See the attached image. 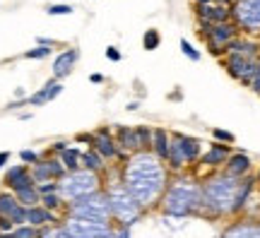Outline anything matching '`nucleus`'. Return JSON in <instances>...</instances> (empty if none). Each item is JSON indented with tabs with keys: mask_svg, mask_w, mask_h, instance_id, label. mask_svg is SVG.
I'll return each mask as SVG.
<instances>
[{
	"mask_svg": "<svg viewBox=\"0 0 260 238\" xmlns=\"http://www.w3.org/2000/svg\"><path fill=\"white\" fill-rule=\"evenodd\" d=\"M171 181L167 164L152 152H135L121 164V183L145 210H157Z\"/></svg>",
	"mask_w": 260,
	"mask_h": 238,
	"instance_id": "nucleus-1",
	"label": "nucleus"
},
{
	"mask_svg": "<svg viewBox=\"0 0 260 238\" xmlns=\"http://www.w3.org/2000/svg\"><path fill=\"white\" fill-rule=\"evenodd\" d=\"M164 217L171 219H188V217H200L203 212V188L200 181L190 174L171 176L167 185V192L157 207Z\"/></svg>",
	"mask_w": 260,
	"mask_h": 238,
	"instance_id": "nucleus-2",
	"label": "nucleus"
},
{
	"mask_svg": "<svg viewBox=\"0 0 260 238\" xmlns=\"http://www.w3.org/2000/svg\"><path fill=\"white\" fill-rule=\"evenodd\" d=\"M241 181L243 178H232L224 171H212L205 178H200V188H203V212H200V217H205V219L234 217Z\"/></svg>",
	"mask_w": 260,
	"mask_h": 238,
	"instance_id": "nucleus-3",
	"label": "nucleus"
},
{
	"mask_svg": "<svg viewBox=\"0 0 260 238\" xmlns=\"http://www.w3.org/2000/svg\"><path fill=\"white\" fill-rule=\"evenodd\" d=\"M104 192H106V200H109V212H111V221L113 224H121V226H135L147 210L140 205L121 183V166L111 164L109 171L104 174Z\"/></svg>",
	"mask_w": 260,
	"mask_h": 238,
	"instance_id": "nucleus-4",
	"label": "nucleus"
},
{
	"mask_svg": "<svg viewBox=\"0 0 260 238\" xmlns=\"http://www.w3.org/2000/svg\"><path fill=\"white\" fill-rule=\"evenodd\" d=\"M104 190V176L92 174V171H73V174H65L60 181H58V195L63 197L68 205L75 200H82L92 192Z\"/></svg>",
	"mask_w": 260,
	"mask_h": 238,
	"instance_id": "nucleus-5",
	"label": "nucleus"
},
{
	"mask_svg": "<svg viewBox=\"0 0 260 238\" xmlns=\"http://www.w3.org/2000/svg\"><path fill=\"white\" fill-rule=\"evenodd\" d=\"M65 217H73V219H84V221H94V224H113L111 221V212H109V200H106V192H92L82 200H75L65 207Z\"/></svg>",
	"mask_w": 260,
	"mask_h": 238,
	"instance_id": "nucleus-6",
	"label": "nucleus"
},
{
	"mask_svg": "<svg viewBox=\"0 0 260 238\" xmlns=\"http://www.w3.org/2000/svg\"><path fill=\"white\" fill-rule=\"evenodd\" d=\"M234 24L246 37H260V0H239L232 8Z\"/></svg>",
	"mask_w": 260,
	"mask_h": 238,
	"instance_id": "nucleus-7",
	"label": "nucleus"
},
{
	"mask_svg": "<svg viewBox=\"0 0 260 238\" xmlns=\"http://www.w3.org/2000/svg\"><path fill=\"white\" fill-rule=\"evenodd\" d=\"M236 37H241V29L234 24V19L232 22H224V24H214L212 31H210L207 39H205L210 55H214V58L222 60L224 55H226V46H229Z\"/></svg>",
	"mask_w": 260,
	"mask_h": 238,
	"instance_id": "nucleus-8",
	"label": "nucleus"
},
{
	"mask_svg": "<svg viewBox=\"0 0 260 238\" xmlns=\"http://www.w3.org/2000/svg\"><path fill=\"white\" fill-rule=\"evenodd\" d=\"M92 149H96L99 154L109 161V164H118L121 166L128 154H123L118 145H116V138H113V128L104 125V128H96L94 130V142H92Z\"/></svg>",
	"mask_w": 260,
	"mask_h": 238,
	"instance_id": "nucleus-9",
	"label": "nucleus"
},
{
	"mask_svg": "<svg viewBox=\"0 0 260 238\" xmlns=\"http://www.w3.org/2000/svg\"><path fill=\"white\" fill-rule=\"evenodd\" d=\"M222 65L234 80H239L243 87H251L253 73H255V58H248L241 53H226L222 58Z\"/></svg>",
	"mask_w": 260,
	"mask_h": 238,
	"instance_id": "nucleus-10",
	"label": "nucleus"
},
{
	"mask_svg": "<svg viewBox=\"0 0 260 238\" xmlns=\"http://www.w3.org/2000/svg\"><path fill=\"white\" fill-rule=\"evenodd\" d=\"M31 168V178H34V183H46V181H60L68 171H65L63 161L58 159V156H41V161L34 166H29Z\"/></svg>",
	"mask_w": 260,
	"mask_h": 238,
	"instance_id": "nucleus-11",
	"label": "nucleus"
},
{
	"mask_svg": "<svg viewBox=\"0 0 260 238\" xmlns=\"http://www.w3.org/2000/svg\"><path fill=\"white\" fill-rule=\"evenodd\" d=\"M234 147L232 145H222V142H212V145L207 147L203 152V156H200V161L198 164L203 166L205 171H222L224 164H226V159L232 156Z\"/></svg>",
	"mask_w": 260,
	"mask_h": 238,
	"instance_id": "nucleus-12",
	"label": "nucleus"
},
{
	"mask_svg": "<svg viewBox=\"0 0 260 238\" xmlns=\"http://www.w3.org/2000/svg\"><path fill=\"white\" fill-rule=\"evenodd\" d=\"M171 142L176 145V149L181 152V156H183V161H186L188 166L198 164L205 152L203 142L198 138H193V135H186V132H171Z\"/></svg>",
	"mask_w": 260,
	"mask_h": 238,
	"instance_id": "nucleus-13",
	"label": "nucleus"
},
{
	"mask_svg": "<svg viewBox=\"0 0 260 238\" xmlns=\"http://www.w3.org/2000/svg\"><path fill=\"white\" fill-rule=\"evenodd\" d=\"M3 185H5V190L17 192L22 188H29V185H37V183H34L31 168L27 164H12L8 166V171L3 176Z\"/></svg>",
	"mask_w": 260,
	"mask_h": 238,
	"instance_id": "nucleus-14",
	"label": "nucleus"
},
{
	"mask_svg": "<svg viewBox=\"0 0 260 238\" xmlns=\"http://www.w3.org/2000/svg\"><path fill=\"white\" fill-rule=\"evenodd\" d=\"M219 238H260V221L248 219V217H239L232 224H226Z\"/></svg>",
	"mask_w": 260,
	"mask_h": 238,
	"instance_id": "nucleus-15",
	"label": "nucleus"
},
{
	"mask_svg": "<svg viewBox=\"0 0 260 238\" xmlns=\"http://www.w3.org/2000/svg\"><path fill=\"white\" fill-rule=\"evenodd\" d=\"M77 60H80V51H77V48H63V51L53 58L51 77H56V80H60V82H63L65 77H70V75H73Z\"/></svg>",
	"mask_w": 260,
	"mask_h": 238,
	"instance_id": "nucleus-16",
	"label": "nucleus"
},
{
	"mask_svg": "<svg viewBox=\"0 0 260 238\" xmlns=\"http://www.w3.org/2000/svg\"><path fill=\"white\" fill-rule=\"evenodd\" d=\"M222 171L226 176H232V178H248V176H253V159L246 154V152L234 149Z\"/></svg>",
	"mask_w": 260,
	"mask_h": 238,
	"instance_id": "nucleus-17",
	"label": "nucleus"
},
{
	"mask_svg": "<svg viewBox=\"0 0 260 238\" xmlns=\"http://www.w3.org/2000/svg\"><path fill=\"white\" fill-rule=\"evenodd\" d=\"M195 19H203L210 24H224V22H232V8H224V5H195Z\"/></svg>",
	"mask_w": 260,
	"mask_h": 238,
	"instance_id": "nucleus-18",
	"label": "nucleus"
},
{
	"mask_svg": "<svg viewBox=\"0 0 260 238\" xmlns=\"http://www.w3.org/2000/svg\"><path fill=\"white\" fill-rule=\"evenodd\" d=\"M113 138H116V145L123 154H135L140 152L138 145V132H135V125H113Z\"/></svg>",
	"mask_w": 260,
	"mask_h": 238,
	"instance_id": "nucleus-19",
	"label": "nucleus"
},
{
	"mask_svg": "<svg viewBox=\"0 0 260 238\" xmlns=\"http://www.w3.org/2000/svg\"><path fill=\"white\" fill-rule=\"evenodd\" d=\"M63 94V82L60 80H56V77H51L39 92L29 94L27 96V106H44V104H48V101L58 99Z\"/></svg>",
	"mask_w": 260,
	"mask_h": 238,
	"instance_id": "nucleus-20",
	"label": "nucleus"
},
{
	"mask_svg": "<svg viewBox=\"0 0 260 238\" xmlns=\"http://www.w3.org/2000/svg\"><path fill=\"white\" fill-rule=\"evenodd\" d=\"M63 217L56 214V212L46 210L44 205H37V207H29L27 210V224L29 226H34V229H44V226H56L60 224Z\"/></svg>",
	"mask_w": 260,
	"mask_h": 238,
	"instance_id": "nucleus-21",
	"label": "nucleus"
},
{
	"mask_svg": "<svg viewBox=\"0 0 260 238\" xmlns=\"http://www.w3.org/2000/svg\"><path fill=\"white\" fill-rule=\"evenodd\" d=\"M80 164H82L84 171H92V174H99V176H104L106 171H109V166H111L102 154H99V152H96V149H92V147L82 149Z\"/></svg>",
	"mask_w": 260,
	"mask_h": 238,
	"instance_id": "nucleus-22",
	"label": "nucleus"
},
{
	"mask_svg": "<svg viewBox=\"0 0 260 238\" xmlns=\"http://www.w3.org/2000/svg\"><path fill=\"white\" fill-rule=\"evenodd\" d=\"M226 53H241V55H248V58H258L260 55V41H255L253 37H246V34H241V37H236L226 46Z\"/></svg>",
	"mask_w": 260,
	"mask_h": 238,
	"instance_id": "nucleus-23",
	"label": "nucleus"
},
{
	"mask_svg": "<svg viewBox=\"0 0 260 238\" xmlns=\"http://www.w3.org/2000/svg\"><path fill=\"white\" fill-rule=\"evenodd\" d=\"M169 147H171V132L167 128H154V135H152V154L167 164Z\"/></svg>",
	"mask_w": 260,
	"mask_h": 238,
	"instance_id": "nucleus-24",
	"label": "nucleus"
},
{
	"mask_svg": "<svg viewBox=\"0 0 260 238\" xmlns=\"http://www.w3.org/2000/svg\"><path fill=\"white\" fill-rule=\"evenodd\" d=\"M80 156H82V149H77L75 145H70L63 154L58 156V159L63 161L65 171H68V174H73V171H80V168H82V164H80Z\"/></svg>",
	"mask_w": 260,
	"mask_h": 238,
	"instance_id": "nucleus-25",
	"label": "nucleus"
},
{
	"mask_svg": "<svg viewBox=\"0 0 260 238\" xmlns=\"http://www.w3.org/2000/svg\"><path fill=\"white\" fill-rule=\"evenodd\" d=\"M15 197H17V202L22 205V207H37V205H41V192L37 190V185H29V188H22V190L15 192Z\"/></svg>",
	"mask_w": 260,
	"mask_h": 238,
	"instance_id": "nucleus-26",
	"label": "nucleus"
},
{
	"mask_svg": "<svg viewBox=\"0 0 260 238\" xmlns=\"http://www.w3.org/2000/svg\"><path fill=\"white\" fill-rule=\"evenodd\" d=\"M17 207H19V202H17V197H15V192L0 190V217H8L10 219V214L17 210Z\"/></svg>",
	"mask_w": 260,
	"mask_h": 238,
	"instance_id": "nucleus-27",
	"label": "nucleus"
},
{
	"mask_svg": "<svg viewBox=\"0 0 260 238\" xmlns=\"http://www.w3.org/2000/svg\"><path fill=\"white\" fill-rule=\"evenodd\" d=\"M41 205H44L46 210H51V212H56V214H60V217H65V207H68V202H65L58 192L44 195V197H41Z\"/></svg>",
	"mask_w": 260,
	"mask_h": 238,
	"instance_id": "nucleus-28",
	"label": "nucleus"
},
{
	"mask_svg": "<svg viewBox=\"0 0 260 238\" xmlns=\"http://www.w3.org/2000/svg\"><path fill=\"white\" fill-rule=\"evenodd\" d=\"M135 132H138L140 152H152V135H154V128H152V125H135Z\"/></svg>",
	"mask_w": 260,
	"mask_h": 238,
	"instance_id": "nucleus-29",
	"label": "nucleus"
},
{
	"mask_svg": "<svg viewBox=\"0 0 260 238\" xmlns=\"http://www.w3.org/2000/svg\"><path fill=\"white\" fill-rule=\"evenodd\" d=\"M159 44H161V34H159V29H147V31H145V37H142V46H145V51H157Z\"/></svg>",
	"mask_w": 260,
	"mask_h": 238,
	"instance_id": "nucleus-30",
	"label": "nucleus"
},
{
	"mask_svg": "<svg viewBox=\"0 0 260 238\" xmlns=\"http://www.w3.org/2000/svg\"><path fill=\"white\" fill-rule=\"evenodd\" d=\"M39 238H70V236H68V231L63 229V221H60L56 226H44V229H39Z\"/></svg>",
	"mask_w": 260,
	"mask_h": 238,
	"instance_id": "nucleus-31",
	"label": "nucleus"
},
{
	"mask_svg": "<svg viewBox=\"0 0 260 238\" xmlns=\"http://www.w3.org/2000/svg\"><path fill=\"white\" fill-rule=\"evenodd\" d=\"M51 53H53V48L34 46V48H29V51H24V58H27V60H44V58H48Z\"/></svg>",
	"mask_w": 260,
	"mask_h": 238,
	"instance_id": "nucleus-32",
	"label": "nucleus"
},
{
	"mask_svg": "<svg viewBox=\"0 0 260 238\" xmlns=\"http://www.w3.org/2000/svg\"><path fill=\"white\" fill-rule=\"evenodd\" d=\"M8 238H39V229L29 226V224H24V226H15V231L8 233Z\"/></svg>",
	"mask_w": 260,
	"mask_h": 238,
	"instance_id": "nucleus-33",
	"label": "nucleus"
},
{
	"mask_svg": "<svg viewBox=\"0 0 260 238\" xmlns=\"http://www.w3.org/2000/svg\"><path fill=\"white\" fill-rule=\"evenodd\" d=\"M46 12L53 17H63V15H73V5H65V3H51L46 5Z\"/></svg>",
	"mask_w": 260,
	"mask_h": 238,
	"instance_id": "nucleus-34",
	"label": "nucleus"
},
{
	"mask_svg": "<svg viewBox=\"0 0 260 238\" xmlns=\"http://www.w3.org/2000/svg\"><path fill=\"white\" fill-rule=\"evenodd\" d=\"M212 140L214 142H222V145H234L236 142L234 132H229V130H224V128H212Z\"/></svg>",
	"mask_w": 260,
	"mask_h": 238,
	"instance_id": "nucleus-35",
	"label": "nucleus"
},
{
	"mask_svg": "<svg viewBox=\"0 0 260 238\" xmlns=\"http://www.w3.org/2000/svg\"><path fill=\"white\" fill-rule=\"evenodd\" d=\"M181 53L186 55L188 60H193V63H198V60H200V51H198V48H193V44H190L188 39H181Z\"/></svg>",
	"mask_w": 260,
	"mask_h": 238,
	"instance_id": "nucleus-36",
	"label": "nucleus"
},
{
	"mask_svg": "<svg viewBox=\"0 0 260 238\" xmlns=\"http://www.w3.org/2000/svg\"><path fill=\"white\" fill-rule=\"evenodd\" d=\"M19 161H22V164H27V166H34V164L41 161V154L34 152V149H22V152H19Z\"/></svg>",
	"mask_w": 260,
	"mask_h": 238,
	"instance_id": "nucleus-37",
	"label": "nucleus"
},
{
	"mask_svg": "<svg viewBox=\"0 0 260 238\" xmlns=\"http://www.w3.org/2000/svg\"><path fill=\"white\" fill-rule=\"evenodd\" d=\"M10 221H12L15 226H24V224H27V207H22V205H19L17 210L10 214Z\"/></svg>",
	"mask_w": 260,
	"mask_h": 238,
	"instance_id": "nucleus-38",
	"label": "nucleus"
},
{
	"mask_svg": "<svg viewBox=\"0 0 260 238\" xmlns=\"http://www.w3.org/2000/svg\"><path fill=\"white\" fill-rule=\"evenodd\" d=\"M37 190L41 192V197H44V195H51V192H58V181H46V183H39Z\"/></svg>",
	"mask_w": 260,
	"mask_h": 238,
	"instance_id": "nucleus-39",
	"label": "nucleus"
},
{
	"mask_svg": "<svg viewBox=\"0 0 260 238\" xmlns=\"http://www.w3.org/2000/svg\"><path fill=\"white\" fill-rule=\"evenodd\" d=\"M113 238H133V229L130 226H121V224H113Z\"/></svg>",
	"mask_w": 260,
	"mask_h": 238,
	"instance_id": "nucleus-40",
	"label": "nucleus"
},
{
	"mask_svg": "<svg viewBox=\"0 0 260 238\" xmlns=\"http://www.w3.org/2000/svg\"><path fill=\"white\" fill-rule=\"evenodd\" d=\"M104 55H106V58H109L111 63H121V60H123V53H121V51H118L116 46H109L106 51H104Z\"/></svg>",
	"mask_w": 260,
	"mask_h": 238,
	"instance_id": "nucleus-41",
	"label": "nucleus"
},
{
	"mask_svg": "<svg viewBox=\"0 0 260 238\" xmlns=\"http://www.w3.org/2000/svg\"><path fill=\"white\" fill-rule=\"evenodd\" d=\"M94 142V132H77L75 135V145H89L92 147Z\"/></svg>",
	"mask_w": 260,
	"mask_h": 238,
	"instance_id": "nucleus-42",
	"label": "nucleus"
},
{
	"mask_svg": "<svg viewBox=\"0 0 260 238\" xmlns=\"http://www.w3.org/2000/svg\"><path fill=\"white\" fill-rule=\"evenodd\" d=\"M12 231H15V224L8 217H0V233H12Z\"/></svg>",
	"mask_w": 260,
	"mask_h": 238,
	"instance_id": "nucleus-43",
	"label": "nucleus"
},
{
	"mask_svg": "<svg viewBox=\"0 0 260 238\" xmlns=\"http://www.w3.org/2000/svg\"><path fill=\"white\" fill-rule=\"evenodd\" d=\"M37 46H48V48H53V46H56V39L39 37V39H37Z\"/></svg>",
	"mask_w": 260,
	"mask_h": 238,
	"instance_id": "nucleus-44",
	"label": "nucleus"
},
{
	"mask_svg": "<svg viewBox=\"0 0 260 238\" xmlns=\"http://www.w3.org/2000/svg\"><path fill=\"white\" fill-rule=\"evenodd\" d=\"M89 82L92 84H104V75L102 73H92L89 75Z\"/></svg>",
	"mask_w": 260,
	"mask_h": 238,
	"instance_id": "nucleus-45",
	"label": "nucleus"
},
{
	"mask_svg": "<svg viewBox=\"0 0 260 238\" xmlns=\"http://www.w3.org/2000/svg\"><path fill=\"white\" fill-rule=\"evenodd\" d=\"M8 161H10V152H0V171L8 166Z\"/></svg>",
	"mask_w": 260,
	"mask_h": 238,
	"instance_id": "nucleus-46",
	"label": "nucleus"
},
{
	"mask_svg": "<svg viewBox=\"0 0 260 238\" xmlns=\"http://www.w3.org/2000/svg\"><path fill=\"white\" fill-rule=\"evenodd\" d=\"M15 96H17V99H27V92H24L22 87H17V89H15Z\"/></svg>",
	"mask_w": 260,
	"mask_h": 238,
	"instance_id": "nucleus-47",
	"label": "nucleus"
},
{
	"mask_svg": "<svg viewBox=\"0 0 260 238\" xmlns=\"http://www.w3.org/2000/svg\"><path fill=\"white\" fill-rule=\"evenodd\" d=\"M125 109H128V111H138V109H140V104H138V101H130Z\"/></svg>",
	"mask_w": 260,
	"mask_h": 238,
	"instance_id": "nucleus-48",
	"label": "nucleus"
},
{
	"mask_svg": "<svg viewBox=\"0 0 260 238\" xmlns=\"http://www.w3.org/2000/svg\"><path fill=\"white\" fill-rule=\"evenodd\" d=\"M193 3H195V5H212L214 0H193Z\"/></svg>",
	"mask_w": 260,
	"mask_h": 238,
	"instance_id": "nucleus-49",
	"label": "nucleus"
},
{
	"mask_svg": "<svg viewBox=\"0 0 260 238\" xmlns=\"http://www.w3.org/2000/svg\"><path fill=\"white\" fill-rule=\"evenodd\" d=\"M255 181H258V185H260V168H258V174H255Z\"/></svg>",
	"mask_w": 260,
	"mask_h": 238,
	"instance_id": "nucleus-50",
	"label": "nucleus"
},
{
	"mask_svg": "<svg viewBox=\"0 0 260 238\" xmlns=\"http://www.w3.org/2000/svg\"><path fill=\"white\" fill-rule=\"evenodd\" d=\"M0 238H8V233H0Z\"/></svg>",
	"mask_w": 260,
	"mask_h": 238,
	"instance_id": "nucleus-51",
	"label": "nucleus"
},
{
	"mask_svg": "<svg viewBox=\"0 0 260 238\" xmlns=\"http://www.w3.org/2000/svg\"><path fill=\"white\" fill-rule=\"evenodd\" d=\"M258 221H260V219H258Z\"/></svg>",
	"mask_w": 260,
	"mask_h": 238,
	"instance_id": "nucleus-52",
	"label": "nucleus"
}]
</instances>
